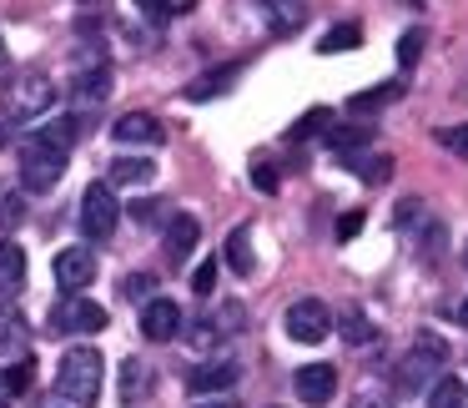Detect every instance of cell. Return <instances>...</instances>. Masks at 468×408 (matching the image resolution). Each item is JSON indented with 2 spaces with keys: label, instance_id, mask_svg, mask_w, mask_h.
Returning a JSON list of instances; mask_svg holds the SVG:
<instances>
[{
  "label": "cell",
  "instance_id": "obj_1",
  "mask_svg": "<svg viewBox=\"0 0 468 408\" xmlns=\"http://www.w3.org/2000/svg\"><path fill=\"white\" fill-rule=\"evenodd\" d=\"M101 353L91 343H76L61 353V368H56V393L76 408H91L101 398Z\"/></svg>",
  "mask_w": 468,
  "mask_h": 408
},
{
  "label": "cell",
  "instance_id": "obj_2",
  "mask_svg": "<svg viewBox=\"0 0 468 408\" xmlns=\"http://www.w3.org/2000/svg\"><path fill=\"white\" fill-rule=\"evenodd\" d=\"M56 81L41 71H21V76H5L0 81V112L11 116V122H36L56 106Z\"/></svg>",
  "mask_w": 468,
  "mask_h": 408
},
{
  "label": "cell",
  "instance_id": "obj_3",
  "mask_svg": "<svg viewBox=\"0 0 468 408\" xmlns=\"http://www.w3.org/2000/svg\"><path fill=\"white\" fill-rule=\"evenodd\" d=\"M448 368V343L433 333H418L413 348H408L403 358H398V388H408V393H423V388L438 383V373Z\"/></svg>",
  "mask_w": 468,
  "mask_h": 408
},
{
  "label": "cell",
  "instance_id": "obj_4",
  "mask_svg": "<svg viewBox=\"0 0 468 408\" xmlns=\"http://www.w3.org/2000/svg\"><path fill=\"white\" fill-rule=\"evenodd\" d=\"M106 323H112V313L81 293H61L51 303V333H101Z\"/></svg>",
  "mask_w": 468,
  "mask_h": 408
},
{
  "label": "cell",
  "instance_id": "obj_5",
  "mask_svg": "<svg viewBox=\"0 0 468 408\" xmlns=\"http://www.w3.org/2000/svg\"><path fill=\"white\" fill-rule=\"evenodd\" d=\"M61 172H66V152L46 146L41 136H31V142L21 146V187L26 192H51V187L61 182Z\"/></svg>",
  "mask_w": 468,
  "mask_h": 408
},
{
  "label": "cell",
  "instance_id": "obj_6",
  "mask_svg": "<svg viewBox=\"0 0 468 408\" xmlns=\"http://www.w3.org/2000/svg\"><path fill=\"white\" fill-rule=\"evenodd\" d=\"M116 227H122V202H116V192L106 182H91L81 197V232L91 237V242H106Z\"/></svg>",
  "mask_w": 468,
  "mask_h": 408
},
{
  "label": "cell",
  "instance_id": "obj_7",
  "mask_svg": "<svg viewBox=\"0 0 468 408\" xmlns=\"http://www.w3.org/2000/svg\"><path fill=\"white\" fill-rule=\"evenodd\" d=\"M282 327H287L292 343H323V338L333 333V313H327V303H317V297H297V303L287 307Z\"/></svg>",
  "mask_w": 468,
  "mask_h": 408
},
{
  "label": "cell",
  "instance_id": "obj_8",
  "mask_svg": "<svg viewBox=\"0 0 468 408\" xmlns=\"http://www.w3.org/2000/svg\"><path fill=\"white\" fill-rule=\"evenodd\" d=\"M51 273H56V283H61V293H81L96 277V257L86 252V247H66V252H56Z\"/></svg>",
  "mask_w": 468,
  "mask_h": 408
},
{
  "label": "cell",
  "instance_id": "obj_9",
  "mask_svg": "<svg viewBox=\"0 0 468 408\" xmlns=\"http://www.w3.org/2000/svg\"><path fill=\"white\" fill-rule=\"evenodd\" d=\"M142 333L156 338V343L176 338V333H182V307H176L172 297H146V303H142Z\"/></svg>",
  "mask_w": 468,
  "mask_h": 408
},
{
  "label": "cell",
  "instance_id": "obj_10",
  "mask_svg": "<svg viewBox=\"0 0 468 408\" xmlns=\"http://www.w3.org/2000/svg\"><path fill=\"white\" fill-rule=\"evenodd\" d=\"M292 383H297V398H303V403H327V398L337 393V368L333 363H303L292 373Z\"/></svg>",
  "mask_w": 468,
  "mask_h": 408
},
{
  "label": "cell",
  "instance_id": "obj_11",
  "mask_svg": "<svg viewBox=\"0 0 468 408\" xmlns=\"http://www.w3.org/2000/svg\"><path fill=\"white\" fill-rule=\"evenodd\" d=\"M112 136L122 146H162V122H156L152 112H126V116H116V126H112Z\"/></svg>",
  "mask_w": 468,
  "mask_h": 408
},
{
  "label": "cell",
  "instance_id": "obj_12",
  "mask_svg": "<svg viewBox=\"0 0 468 408\" xmlns=\"http://www.w3.org/2000/svg\"><path fill=\"white\" fill-rule=\"evenodd\" d=\"M237 378H242V368L232 363V358H217V363H202V368H192V373H186V388H192V393H222V388H232Z\"/></svg>",
  "mask_w": 468,
  "mask_h": 408
},
{
  "label": "cell",
  "instance_id": "obj_13",
  "mask_svg": "<svg viewBox=\"0 0 468 408\" xmlns=\"http://www.w3.org/2000/svg\"><path fill=\"white\" fill-rule=\"evenodd\" d=\"M71 91H76V102H81V106H101L106 96H112V66H106V61L81 66L76 81H71Z\"/></svg>",
  "mask_w": 468,
  "mask_h": 408
},
{
  "label": "cell",
  "instance_id": "obj_14",
  "mask_svg": "<svg viewBox=\"0 0 468 408\" xmlns=\"http://www.w3.org/2000/svg\"><path fill=\"white\" fill-rule=\"evenodd\" d=\"M197 242H202V222H197L192 212H176L172 227H166V257H172V263H186V257L197 252Z\"/></svg>",
  "mask_w": 468,
  "mask_h": 408
},
{
  "label": "cell",
  "instance_id": "obj_15",
  "mask_svg": "<svg viewBox=\"0 0 468 408\" xmlns=\"http://www.w3.org/2000/svg\"><path fill=\"white\" fill-rule=\"evenodd\" d=\"M156 182V162L146 156H116L106 166V187H152Z\"/></svg>",
  "mask_w": 468,
  "mask_h": 408
},
{
  "label": "cell",
  "instance_id": "obj_16",
  "mask_svg": "<svg viewBox=\"0 0 468 408\" xmlns=\"http://www.w3.org/2000/svg\"><path fill=\"white\" fill-rule=\"evenodd\" d=\"M26 343H31V327H26V317L16 313L11 303H0V358H21Z\"/></svg>",
  "mask_w": 468,
  "mask_h": 408
},
{
  "label": "cell",
  "instance_id": "obj_17",
  "mask_svg": "<svg viewBox=\"0 0 468 408\" xmlns=\"http://www.w3.org/2000/svg\"><path fill=\"white\" fill-rule=\"evenodd\" d=\"M152 388H156L152 363L126 358V363H122V398H126V403H146V398H152Z\"/></svg>",
  "mask_w": 468,
  "mask_h": 408
},
{
  "label": "cell",
  "instance_id": "obj_18",
  "mask_svg": "<svg viewBox=\"0 0 468 408\" xmlns=\"http://www.w3.org/2000/svg\"><path fill=\"white\" fill-rule=\"evenodd\" d=\"M26 287V252L16 237H0V293H21Z\"/></svg>",
  "mask_w": 468,
  "mask_h": 408
},
{
  "label": "cell",
  "instance_id": "obj_19",
  "mask_svg": "<svg viewBox=\"0 0 468 408\" xmlns=\"http://www.w3.org/2000/svg\"><path fill=\"white\" fill-rule=\"evenodd\" d=\"M237 76H242V61L222 66V71H212V76H197V81L186 86V96H192V102H207V96H222L227 86L237 81Z\"/></svg>",
  "mask_w": 468,
  "mask_h": 408
},
{
  "label": "cell",
  "instance_id": "obj_20",
  "mask_svg": "<svg viewBox=\"0 0 468 408\" xmlns=\"http://www.w3.org/2000/svg\"><path fill=\"white\" fill-rule=\"evenodd\" d=\"M262 5H267V16H272V31H277V36H292L297 26L307 21V5H303V0H262Z\"/></svg>",
  "mask_w": 468,
  "mask_h": 408
},
{
  "label": "cell",
  "instance_id": "obj_21",
  "mask_svg": "<svg viewBox=\"0 0 468 408\" xmlns=\"http://www.w3.org/2000/svg\"><path fill=\"white\" fill-rule=\"evenodd\" d=\"M343 162L353 166L363 182H388L393 177V156H373V152H343Z\"/></svg>",
  "mask_w": 468,
  "mask_h": 408
},
{
  "label": "cell",
  "instance_id": "obj_22",
  "mask_svg": "<svg viewBox=\"0 0 468 408\" xmlns=\"http://www.w3.org/2000/svg\"><path fill=\"white\" fill-rule=\"evenodd\" d=\"M428 408H468V383L463 378H438L433 388H428Z\"/></svg>",
  "mask_w": 468,
  "mask_h": 408
},
{
  "label": "cell",
  "instance_id": "obj_23",
  "mask_svg": "<svg viewBox=\"0 0 468 408\" xmlns=\"http://www.w3.org/2000/svg\"><path fill=\"white\" fill-rule=\"evenodd\" d=\"M227 267H232L237 277H252V227H237V232L227 237Z\"/></svg>",
  "mask_w": 468,
  "mask_h": 408
},
{
  "label": "cell",
  "instance_id": "obj_24",
  "mask_svg": "<svg viewBox=\"0 0 468 408\" xmlns=\"http://www.w3.org/2000/svg\"><path fill=\"white\" fill-rule=\"evenodd\" d=\"M353 46H363V26H333V31L323 36V41H317V51L323 56H343V51H353Z\"/></svg>",
  "mask_w": 468,
  "mask_h": 408
},
{
  "label": "cell",
  "instance_id": "obj_25",
  "mask_svg": "<svg viewBox=\"0 0 468 408\" xmlns=\"http://www.w3.org/2000/svg\"><path fill=\"white\" fill-rule=\"evenodd\" d=\"M76 132H81V126H76V116H56V122H46V126H41V142H46V146H56V152H71Z\"/></svg>",
  "mask_w": 468,
  "mask_h": 408
},
{
  "label": "cell",
  "instance_id": "obj_26",
  "mask_svg": "<svg viewBox=\"0 0 468 408\" xmlns=\"http://www.w3.org/2000/svg\"><path fill=\"white\" fill-rule=\"evenodd\" d=\"M373 338H378V327H373V323H367V317L353 307V313L343 317V343H347V348H367Z\"/></svg>",
  "mask_w": 468,
  "mask_h": 408
},
{
  "label": "cell",
  "instance_id": "obj_27",
  "mask_svg": "<svg viewBox=\"0 0 468 408\" xmlns=\"http://www.w3.org/2000/svg\"><path fill=\"white\" fill-rule=\"evenodd\" d=\"M393 96H398V86H393V81H383V86H373V91L353 96V102H347V112H353V116H363V112H378V106H388Z\"/></svg>",
  "mask_w": 468,
  "mask_h": 408
},
{
  "label": "cell",
  "instance_id": "obj_28",
  "mask_svg": "<svg viewBox=\"0 0 468 408\" xmlns=\"http://www.w3.org/2000/svg\"><path fill=\"white\" fill-rule=\"evenodd\" d=\"M26 227V197L21 192H0V232Z\"/></svg>",
  "mask_w": 468,
  "mask_h": 408
},
{
  "label": "cell",
  "instance_id": "obj_29",
  "mask_svg": "<svg viewBox=\"0 0 468 408\" xmlns=\"http://www.w3.org/2000/svg\"><path fill=\"white\" fill-rule=\"evenodd\" d=\"M152 287H156L152 273H126L122 277V297H126V303H146V297H152Z\"/></svg>",
  "mask_w": 468,
  "mask_h": 408
},
{
  "label": "cell",
  "instance_id": "obj_30",
  "mask_svg": "<svg viewBox=\"0 0 468 408\" xmlns=\"http://www.w3.org/2000/svg\"><path fill=\"white\" fill-rule=\"evenodd\" d=\"M327 122H333V116H327L323 106H313V112L303 116V122H292V132H287V142H307V136H313L317 126H327Z\"/></svg>",
  "mask_w": 468,
  "mask_h": 408
},
{
  "label": "cell",
  "instance_id": "obj_31",
  "mask_svg": "<svg viewBox=\"0 0 468 408\" xmlns=\"http://www.w3.org/2000/svg\"><path fill=\"white\" fill-rule=\"evenodd\" d=\"M192 293H197V297H212V293H217V263H202V267L192 273Z\"/></svg>",
  "mask_w": 468,
  "mask_h": 408
},
{
  "label": "cell",
  "instance_id": "obj_32",
  "mask_svg": "<svg viewBox=\"0 0 468 408\" xmlns=\"http://www.w3.org/2000/svg\"><path fill=\"white\" fill-rule=\"evenodd\" d=\"M353 408H388V388H378V383H363L353 393Z\"/></svg>",
  "mask_w": 468,
  "mask_h": 408
},
{
  "label": "cell",
  "instance_id": "obj_33",
  "mask_svg": "<svg viewBox=\"0 0 468 408\" xmlns=\"http://www.w3.org/2000/svg\"><path fill=\"white\" fill-rule=\"evenodd\" d=\"M31 378H36V368H31V363H26V358H21V363H16V373H5V383H11V393L21 398L26 388H31Z\"/></svg>",
  "mask_w": 468,
  "mask_h": 408
},
{
  "label": "cell",
  "instance_id": "obj_34",
  "mask_svg": "<svg viewBox=\"0 0 468 408\" xmlns=\"http://www.w3.org/2000/svg\"><path fill=\"white\" fill-rule=\"evenodd\" d=\"M418 46H423V31H408L403 41H398V61L413 66V61H418Z\"/></svg>",
  "mask_w": 468,
  "mask_h": 408
},
{
  "label": "cell",
  "instance_id": "obj_35",
  "mask_svg": "<svg viewBox=\"0 0 468 408\" xmlns=\"http://www.w3.org/2000/svg\"><path fill=\"white\" fill-rule=\"evenodd\" d=\"M438 142H443L448 152H463V156H468V126H453V132H438Z\"/></svg>",
  "mask_w": 468,
  "mask_h": 408
},
{
  "label": "cell",
  "instance_id": "obj_36",
  "mask_svg": "<svg viewBox=\"0 0 468 408\" xmlns=\"http://www.w3.org/2000/svg\"><path fill=\"white\" fill-rule=\"evenodd\" d=\"M217 338H222V333H217V323H212V317H202V323L192 327V343H197V348H212Z\"/></svg>",
  "mask_w": 468,
  "mask_h": 408
},
{
  "label": "cell",
  "instance_id": "obj_37",
  "mask_svg": "<svg viewBox=\"0 0 468 408\" xmlns=\"http://www.w3.org/2000/svg\"><path fill=\"white\" fill-rule=\"evenodd\" d=\"M357 227H363V212H347L343 222H337V237L347 242V237H357Z\"/></svg>",
  "mask_w": 468,
  "mask_h": 408
},
{
  "label": "cell",
  "instance_id": "obj_38",
  "mask_svg": "<svg viewBox=\"0 0 468 408\" xmlns=\"http://www.w3.org/2000/svg\"><path fill=\"white\" fill-rule=\"evenodd\" d=\"M162 5V16H186V11H197V0H156Z\"/></svg>",
  "mask_w": 468,
  "mask_h": 408
},
{
  "label": "cell",
  "instance_id": "obj_39",
  "mask_svg": "<svg viewBox=\"0 0 468 408\" xmlns=\"http://www.w3.org/2000/svg\"><path fill=\"white\" fill-rule=\"evenodd\" d=\"M252 182L262 187V192H277V177H272V166H252Z\"/></svg>",
  "mask_w": 468,
  "mask_h": 408
},
{
  "label": "cell",
  "instance_id": "obj_40",
  "mask_svg": "<svg viewBox=\"0 0 468 408\" xmlns=\"http://www.w3.org/2000/svg\"><path fill=\"white\" fill-rule=\"evenodd\" d=\"M156 212H162L156 202H132V217H136V222H152Z\"/></svg>",
  "mask_w": 468,
  "mask_h": 408
},
{
  "label": "cell",
  "instance_id": "obj_41",
  "mask_svg": "<svg viewBox=\"0 0 468 408\" xmlns=\"http://www.w3.org/2000/svg\"><path fill=\"white\" fill-rule=\"evenodd\" d=\"M136 5H142V11L152 16V21H166V16H162V5H156V0H136Z\"/></svg>",
  "mask_w": 468,
  "mask_h": 408
},
{
  "label": "cell",
  "instance_id": "obj_42",
  "mask_svg": "<svg viewBox=\"0 0 468 408\" xmlns=\"http://www.w3.org/2000/svg\"><path fill=\"white\" fill-rule=\"evenodd\" d=\"M197 408H237V403H232V398H202Z\"/></svg>",
  "mask_w": 468,
  "mask_h": 408
},
{
  "label": "cell",
  "instance_id": "obj_43",
  "mask_svg": "<svg viewBox=\"0 0 468 408\" xmlns=\"http://www.w3.org/2000/svg\"><path fill=\"white\" fill-rule=\"evenodd\" d=\"M11 398L16 393H11V383H5V373H0V408H11Z\"/></svg>",
  "mask_w": 468,
  "mask_h": 408
},
{
  "label": "cell",
  "instance_id": "obj_44",
  "mask_svg": "<svg viewBox=\"0 0 468 408\" xmlns=\"http://www.w3.org/2000/svg\"><path fill=\"white\" fill-rule=\"evenodd\" d=\"M86 11H101V5H112V0H81Z\"/></svg>",
  "mask_w": 468,
  "mask_h": 408
},
{
  "label": "cell",
  "instance_id": "obj_45",
  "mask_svg": "<svg viewBox=\"0 0 468 408\" xmlns=\"http://www.w3.org/2000/svg\"><path fill=\"white\" fill-rule=\"evenodd\" d=\"M458 323L468 327V297H463V303H458Z\"/></svg>",
  "mask_w": 468,
  "mask_h": 408
},
{
  "label": "cell",
  "instance_id": "obj_46",
  "mask_svg": "<svg viewBox=\"0 0 468 408\" xmlns=\"http://www.w3.org/2000/svg\"><path fill=\"white\" fill-rule=\"evenodd\" d=\"M0 146H5V126H0Z\"/></svg>",
  "mask_w": 468,
  "mask_h": 408
},
{
  "label": "cell",
  "instance_id": "obj_47",
  "mask_svg": "<svg viewBox=\"0 0 468 408\" xmlns=\"http://www.w3.org/2000/svg\"><path fill=\"white\" fill-rule=\"evenodd\" d=\"M0 61H5V41H0Z\"/></svg>",
  "mask_w": 468,
  "mask_h": 408
},
{
  "label": "cell",
  "instance_id": "obj_48",
  "mask_svg": "<svg viewBox=\"0 0 468 408\" xmlns=\"http://www.w3.org/2000/svg\"><path fill=\"white\" fill-rule=\"evenodd\" d=\"M463 267H468V247H463Z\"/></svg>",
  "mask_w": 468,
  "mask_h": 408
}]
</instances>
